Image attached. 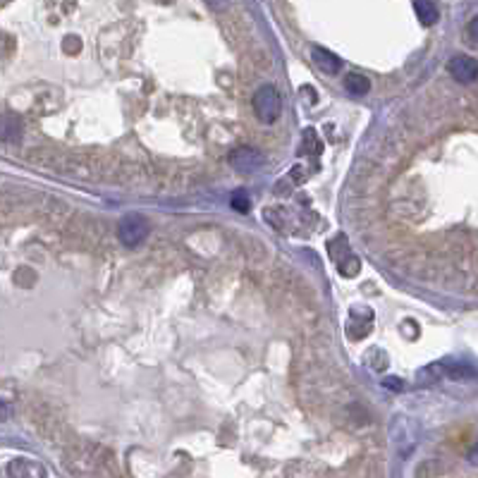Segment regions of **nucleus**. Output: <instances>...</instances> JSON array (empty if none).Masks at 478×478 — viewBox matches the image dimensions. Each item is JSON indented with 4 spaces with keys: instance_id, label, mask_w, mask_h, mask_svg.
Returning <instances> with one entry per match:
<instances>
[{
    "instance_id": "1",
    "label": "nucleus",
    "mask_w": 478,
    "mask_h": 478,
    "mask_svg": "<svg viewBox=\"0 0 478 478\" xmlns=\"http://www.w3.org/2000/svg\"><path fill=\"white\" fill-rule=\"evenodd\" d=\"M254 112L261 122L273 125L282 112V99L275 87H261L254 94Z\"/></svg>"
},
{
    "instance_id": "2",
    "label": "nucleus",
    "mask_w": 478,
    "mask_h": 478,
    "mask_svg": "<svg viewBox=\"0 0 478 478\" xmlns=\"http://www.w3.org/2000/svg\"><path fill=\"white\" fill-rule=\"evenodd\" d=\"M148 232H151V225H148V220L144 216H139V213H130V216H125L120 220V225H117V237L125 246H139L144 239L148 237Z\"/></svg>"
},
{
    "instance_id": "3",
    "label": "nucleus",
    "mask_w": 478,
    "mask_h": 478,
    "mask_svg": "<svg viewBox=\"0 0 478 478\" xmlns=\"http://www.w3.org/2000/svg\"><path fill=\"white\" fill-rule=\"evenodd\" d=\"M266 163V155H263L259 148H251V146H239L230 153V165H232L237 173L246 175V173H256L259 168H263Z\"/></svg>"
},
{
    "instance_id": "4",
    "label": "nucleus",
    "mask_w": 478,
    "mask_h": 478,
    "mask_svg": "<svg viewBox=\"0 0 478 478\" xmlns=\"http://www.w3.org/2000/svg\"><path fill=\"white\" fill-rule=\"evenodd\" d=\"M447 69L459 84H474L478 77V62L469 56H454Z\"/></svg>"
},
{
    "instance_id": "5",
    "label": "nucleus",
    "mask_w": 478,
    "mask_h": 478,
    "mask_svg": "<svg viewBox=\"0 0 478 478\" xmlns=\"http://www.w3.org/2000/svg\"><path fill=\"white\" fill-rule=\"evenodd\" d=\"M370 309H352L349 311V321H347V330H349V337L352 340H359V337H366L370 332V323L373 321H366L364 323V318H370Z\"/></svg>"
},
{
    "instance_id": "6",
    "label": "nucleus",
    "mask_w": 478,
    "mask_h": 478,
    "mask_svg": "<svg viewBox=\"0 0 478 478\" xmlns=\"http://www.w3.org/2000/svg\"><path fill=\"white\" fill-rule=\"evenodd\" d=\"M311 58H314L316 67H318L321 72H325V74H337L342 69V60H340V58H337L335 53L325 51V48L316 46L314 51H311Z\"/></svg>"
},
{
    "instance_id": "7",
    "label": "nucleus",
    "mask_w": 478,
    "mask_h": 478,
    "mask_svg": "<svg viewBox=\"0 0 478 478\" xmlns=\"http://www.w3.org/2000/svg\"><path fill=\"white\" fill-rule=\"evenodd\" d=\"M22 139V120L17 115H0V142L17 144Z\"/></svg>"
},
{
    "instance_id": "8",
    "label": "nucleus",
    "mask_w": 478,
    "mask_h": 478,
    "mask_svg": "<svg viewBox=\"0 0 478 478\" xmlns=\"http://www.w3.org/2000/svg\"><path fill=\"white\" fill-rule=\"evenodd\" d=\"M8 476L10 478H44V466L36 464V461H26L17 459L8 466Z\"/></svg>"
},
{
    "instance_id": "9",
    "label": "nucleus",
    "mask_w": 478,
    "mask_h": 478,
    "mask_svg": "<svg viewBox=\"0 0 478 478\" xmlns=\"http://www.w3.org/2000/svg\"><path fill=\"white\" fill-rule=\"evenodd\" d=\"M413 12L423 26H433L440 19V10L435 0H413Z\"/></svg>"
},
{
    "instance_id": "10",
    "label": "nucleus",
    "mask_w": 478,
    "mask_h": 478,
    "mask_svg": "<svg viewBox=\"0 0 478 478\" xmlns=\"http://www.w3.org/2000/svg\"><path fill=\"white\" fill-rule=\"evenodd\" d=\"M440 366H443L445 373L454 380H469L476 375L474 364H469V361H445V364H440Z\"/></svg>"
},
{
    "instance_id": "11",
    "label": "nucleus",
    "mask_w": 478,
    "mask_h": 478,
    "mask_svg": "<svg viewBox=\"0 0 478 478\" xmlns=\"http://www.w3.org/2000/svg\"><path fill=\"white\" fill-rule=\"evenodd\" d=\"M345 89H347V94H352V96H366L370 89V82H368V77L354 72V74H347Z\"/></svg>"
},
{
    "instance_id": "12",
    "label": "nucleus",
    "mask_w": 478,
    "mask_h": 478,
    "mask_svg": "<svg viewBox=\"0 0 478 478\" xmlns=\"http://www.w3.org/2000/svg\"><path fill=\"white\" fill-rule=\"evenodd\" d=\"M440 375H443V366L440 364H431V366H426V368H421L416 373V383L418 385H435L440 380Z\"/></svg>"
},
{
    "instance_id": "13",
    "label": "nucleus",
    "mask_w": 478,
    "mask_h": 478,
    "mask_svg": "<svg viewBox=\"0 0 478 478\" xmlns=\"http://www.w3.org/2000/svg\"><path fill=\"white\" fill-rule=\"evenodd\" d=\"M230 206H232L234 211H239V213H249V208H251L249 194H246L244 189H237L232 196H230Z\"/></svg>"
},
{
    "instance_id": "14",
    "label": "nucleus",
    "mask_w": 478,
    "mask_h": 478,
    "mask_svg": "<svg viewBox=\"0 0 478 478\" xmlns=\"http://www.w3.org/2000/svg\"><path fill=\"white\" fill-rule=\"evenodd\" d=\"M383 388H388L392 392H402L404 390V380L395 378V375H388V378H383Z\"/></svg>"
},
{
    "instance_id": "15",
    "label": "nucleus",
    "mask_w": 478,
    "mask_h": 478,
    "mask_svg": "<svg viewBox=\"0 0 478 478\" xmlns=\"http://www.w3.org/2000/svg\"><path fill=\"white\" fill-rule=\"evenodd\" d=\"M476 31H478V17H474L469 22V46H478V36H476Z\"/></svg>"
},
{
    "instance_id": "16",
    "label": "nucleus",
    "mask_w": 478,
    "mask_h": 478,
    "mask_svg": "<svg viewBox=\"0 0 478 478\" xmlns=\"http://www.w3.org/2000/svg\"><path fill=\"white\" fill-rule=\"evenodd\" d=\"M208 5H211L213 10H225L230 5V0H206Z\"/></svg>"
},
{
    "instance_id": "17",
    "label": "nucleus",
    "mask_w": 478,
    "mask_h": 478,
    "mask_svg": "<svg viewBox=\"0 0 478 478\" xmlns=\"http://www.w3.org/2000/svg\"><path fill=\"white\" fill-rule=\"evenodd\" d=\"M65 48H67V51L69 53H72L74 51V48H77V51H79V39H74V36H67V41H65Z\"/></svg>"
},
{
    "instance_id": "18",
    "label": "nucleus",
    "mask_w": 478,
    "mask_h": 478,
    "mask_svg": "<svg viewBox=\"0 0 478 478\" xmlns=\"http://www.w3.org/2000/svg\"><path fill=\"white\" fill-rule=\"evenodd\" d=\"M10 416V407L5 404V402H0V421H3V418H8Z\"/></svg>"
}]
</instances>
